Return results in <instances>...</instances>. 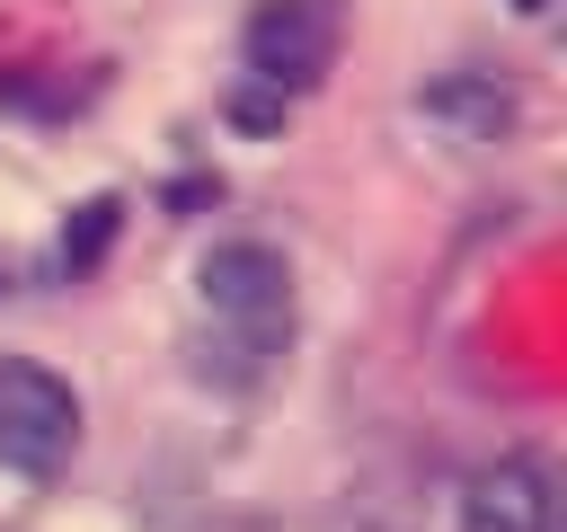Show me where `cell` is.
I'll use <instances>...</instances> for the list:
<instances>
[{"label":"cell","mask_w":567,"mask_h":532,"mask_svg":"<svg viewBox=\"0 0 567 532\" xmlns=\"http://www.w3.org/2000/svg\"><path fill=\"white\" fill-rule=\"evenodd\" d=\"M0 293H9V275H0Z\"/></svg>","instance_id":"9c48e42d"},{"label":"cell","mask_w":567,"mask_h":532,"mask_svg":"<svg viewBox=\"0 0 567 532\" xmlns=\"http://www.w3.org/2000/svg\"><path fill=\"white\" fill-rule=\"evenodd\" d=\"M80 452V399L44 364H0V461L27 479H53Z\"/></svg>","instance_id":"7a4b0ae2"},{"label":"cell","mask_w":567,"mask_h":532,"mask_svg":"<svg viewBox=\"0 0 567 532\" xmlns=\"http://www.w3.org/2000/svg\"><path fill=\"white\" fill-rule=\"evenodd\" d=\"M558 523V479L540 452H505L470 479L461 497V532H549Z\"/></svg>","instance_id":"277c9868"},{"label":"cell","mask_w":567,"mask_h":532,"mask_svg":"<svg viewBox=\"0 0 567 532\" xmlns=\"http://www.w3.org/2000/svg\"><path fill=\"white\" fill-rule=\"evenodd\" d=\"M337 35H346V0H266L257 18H248V71L266 80V89H284V98H301V89H319L328 80V62H337Z\"/></svg>","instance_id":"3957f363"},{"label":"cell","mask_w":567,"mask_h":532,"mask_svg":"<svg viewBox=\"0 0 567 532\" xmlns=\"http://www.w3.org/2000/svg\"><path fill=\"white\" fill-rule=\"evenodd\" d=\"M115 231H124V195H89V204L62 222V275H89Z\"/></svg>","instance_id":"8992f818"},{"label":"cell","mask_w":567,"mask_h":532,"mask_svg":"<svg viewBox=\"0 0 567 532\" xmlns=\"http://www.w3.org/2000/svg\"><path fill=\"white\" fill-rule=\"evenodd\" d=\"M416 115L443 124L452 142H496V133L514 124V89H496V80H478V71H452V80L416 89Z\"/></svg>","instance_id":"5b68a950"},{"label":"cell","mask_w":567,"mask_h":532,"mask_svg":"<svg viewBox=\"0 0 567 532\" xmlns=\"http://www.w3.org/2000/svg\"><path fill=\"white\" fill-rule=\"evenodd\" d=\"M230 124H248V133L284 124V89H239V98H230Z\"/></svg>","instance_id":"52a82bcc"},{"label":"cell","mask_w":567,"mask_h":532,"mask_svg":"<svg viewBox=\"0 0 567 532\" xmlns=\"http://www.w3.org/2000/svg\"><path fill=\"white\" fill-rule=\"evenodd\" d=\"M514 9H523V18H540V9H549V0H514Z\"/></svg>","instance_id":"ba28073f"},{"label":"cell","mask_w":567,"mask_h":532,"mask_svg":"<svg viewBox=\"0 0 567 532\" xmlns=\"http://www.w3.org/2000/svg\"><path fill=\"white\" fill-rule=\"evenodd\" d=\"M195 284H204V310L221 328V355L204 346V372L221 364L230 381H257L266 355H284V337H292V275H284V257L266 239H230V248L204 257Z\"/></svg>","instance_id":"6da1fadb"}]
</instances>
